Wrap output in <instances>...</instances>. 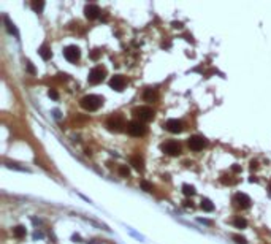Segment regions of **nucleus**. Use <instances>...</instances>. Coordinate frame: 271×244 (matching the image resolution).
<instances>
[{
  "instance_id": "f257e3e1",
  "label": "nucleus",
  "mask_w": 271,
  "mask_h": 244,
  "mask_svg": "<svg viewBox=\"0 0 271 244\" xmlns=\"http://www.w3.org/2000/svg\"><path fill=\"white\" fill-rule=\"evenodd\" d=\"M79 105L82 108H84L86 111H97L102 105H103V97H99V95H84L81 99Z\"/></svg>"
},
{
  "instance_id": "f03ea898",
  "label": "nucleus",
  "mask_w": 271,
  "mask_h": 244,
  "mask_svg": "<svg viewBox=\"0 0 271 244\" xmlns=\"http://www.w3.org/2000/svg\"><path fill=\"white\" fill-rule=\"evenodd\" d=\"M105 68L103 67H94L92 70L89 72V76H87V79L90 84H99V82H102L103 79H105Z\"/></svg>"
},
{
  "instance_id": "7ed1b4c3",
  "label": "nucleus",
  "mask_w": 271,
  "mask_h": 244,
  "mask_svg": "<svg viewBox=\"0 0 271 244\" xmlns=\"http://www.w3.org/2000/svg\"><path fill=\"white\" fill-rule=\"evenodd\" d=\"M127 132L132 136H143L146 133V125L141 121H132L127 125Z\"/></svg>"
},
{
  "instance_id": "20e7f679",
  "label": "nucleus",
  "mask_w": 271,
  "mask_h": 244,
  "mask_svg": "<svg viewBox=\"0 0 271 244\" xmlns=\"http://www.w3.org/2000/svg\"><path fill=\"white\" fill-rule=\"evenodd\" d=\"M133 114L138 117V121L148 122V121H152V117H154V111H152L149 106H138V108H135Z\"/></svg>"
},
{
  "instance_id": "39448f33",
  "label": "nucleus",
  "mask_w": 271,
  "mask_h": 244,
  "mask_svg": "<svg viewBox=\"0 0 271 244\" xmlns=\"http://www.w3.org/2000/svg\"><path fill=\"white\" fill-rule=\"evenodd\" d=\"M187 144H189V148L192 151H201L206 146V139L203 136H198V135H193L189 138V141H187Z\"/></svg>"
},
{
  "instance_id": "423d86ee",
  "label": "nucleus",
  "mask_w": 271,
  "mask_h": 244,
  "mask_svg": "<svg viewBox=\"0 0 271 244\" xmlns=\"http://www.w3.org/2000/svg\"><path fill=\"white\" fill-rule=\"evenodd\" d=\"M79 55H81L79 48H78V46H75V45L67 46L65 49H64V57H65L68 62H76V60L79 59Z\"/></svg>"
},
{
  "instance_id": "0eeeda50",
  "label": "nucleus",
  "mask_w": 271,
  "mask_h": 244,
  "mask_svg": "<svg viewBox=\"0 0 271 244\" xmlns=\"http://www.w3.org/2000/svg\"><path fill=\"white\" fill-rule=\"evenodd\" d=\"M233 201L236 203V206L241 208V209H246V208L251 206V198H249L246 193H241V192H238V193L235 195V197H233Z\"/></svg>"
},
{
  "instance_id": "6e6552de",
  "label": "nucleus",
  "mask_w": 271,
  "mask_h": 244,
  "mask_svg": "<svg viewBox=\"0 0 271 244\" xmlns=\"http://www.w3.org/2000/svg\"><path fill=\"white\" fill-rule=\"evenodd\" d=\"M165 129L170 132V133H181L182 132V122L178 119H168L165 122Z\"/></svg>"
},
{
  "instance_id": "1a4fd4ad",
  "label": "nucleus",
  "mask_w": 271,
  "mask_h": 244,
  "mask_svg": "<svg viewBox=\"0 0 271 244\" xmlns=\"http://www.w3.org/2000/svg\"><path fill=\"white\" fill-rule=\"evenodd\" d=\"M109 87L113 90L121 92V90H124V87H125V79H124L121 75H114L113 78L109 79Z\"/></svg>"
},
{
  "instance_id": "9d476101",
  "label": "nucleus",
  "mask_w": 271,
  "mask_h": 244,
  "mask_svg": "<svg viewBox=\"0 0 271 244\" xmlns=\"http://www.w3.org/2000/svg\"><path fill=\"white\" fill-rule=\"evenodd\" d=\"M162 151L165 152V154H168V155H178L181 152V148H179V144L176 141H166L162 146Z\"/></svg>"
},
{
  "instance_id": "9b49d317",
  "label": "nucleus",
  "mask_w": 271,
  "mask_h": 244,
  "mask_svg": "<svg viewBox=\"0 0 271 244\" xmlns=\"http://www.w3.org/2000/svg\"><path fill=\"white\" fill-rule=\"evenodd\" d=\"M106 127L109 130H113V132H121L122 127H125V125H124V121L121 119V117H111V119L106 122Z\"/></svg>"
},
{
  "instance_id": "f8f14e48",
  "label": "nucleus",
  "mask_w": 271,
  "mask_h": 244,
  "mask_svg": "<svg viewBox=\"0 0 271 244\" xmlns=\"http://www.w3.org/2000/svg\"><path fill=\"white\" fill-rule=\"evenodd\" d=\"M84 15L87 19H97L100 16V8L97 5L94 3H90V5H86V8H84Z\"/></svg>"
},
{
  "instance_id": "ddd939ff",
  "label": "nucleus",
  "mask_w": 271,
  "mask_h": 244,
  "mask_svg": "<svg viewBox=\"0 0 271 244\" xmlns=\"http://www.w3.org/2000/svg\"><path fill=\"white\" fill-rule=\"evenodd\" d=\"M38 54L41 55V59L43 60H49L51 59V49H49V46L48 45H41L40 48H38Z\"/></svg>"
},
{
  "instance_id": "4468645a",
  "label": "nucleus",
  "mask_w": 271,
  "mask_h": 244,
  "mask_svg": "<svg viewBox=\"0 0 271 244\" xmlns=\"http://www.w3.org/2000/svg\"><path fill=\"white\" fill-rule=\"evenodd\" d=\"M3 21H5V24H6V29H8V32H10L11 35H15V37L18 38V37H19V32H18V29L15 27V24H13L11 21L8 19V16H5Z\"/></svg>"
},
{
  "instance_id": "2eb2a0df",
  "label": "nucleus",
  "mask_w": 271,
  "mask_h": 244,
  "mask_svg": "<svg viewBox=\"0 0 271 244\" xmlns=\"http://www.w3.org/2000/svg\"><path fill=\"white\" fill-rule=\"evenodd\" d=\"M143 99H144L146 102H154V100L157 99V92H156L154 89H146L144 94H143Z\"/></svg>"
},
{
  "instance_id": "dca6fc26",
  "label": "nucleus",
  "mask_w": 271,
  "mask_h": 244,
  "mask_svg": "<svg viewBox=\"0 0 271 244\" xmlns=\"http://www.w3.org/2000/svg\"><path fill=\"white\" fill-rule=\"evenodd\" d=\"M201 209L203 211H208V212H211V211H214V205L211 203V200H208V198H203L201 200Z\"/></svg>"
},
{
  "instance_id": "f3484780",
  "label": "nucleus",
  "mask_w": 271,
  "mask_h": 244,
  "mask_svg": "<svg viewBox=\"0 0 271 244\" xmlns=\"http://www.w3.org/2000/svg\"><path fill=\"white\" fill-rule=\"evenodd\" d=\"M25 233H27V232H25V228H24L22 225H18V227H15V228H13V235H15L18 239L24 238V236H25Z\"/></svg>"
},
{
  "instance_id": "a211bd4d",
  "label": "nucleus",
  "mask_w": 271,
  "mask_h": 244,
  "mask_svg": "<svg viewBox=\"0 0 271 244\" xmlns=\"http://www.w3.org/2000/svg\"><path fill=\"white\" fill-rule=\"evenodd\" d=\"M130 163L135 166L136 170H143V159L141 157H138V155H133L130 159Z\"/></svg>"
},
{
  "instance_id": "6ab92c4d",
  "label": "nucleus",
  "mask_w": 271,
  "mask_h": 244,
  "mask_svg": "<svg viewBox=\"0 0 271 244\" xmlns=\"http://www.w3.org/2000/svg\"><path fill=\"white\" fill-rule=\"evenodd\" d=\"M182 192L186 197H192V195H195V187L190 186V184H184L182 186Z\"/></svg>"
},
{
  "instance_id": "aec40b11",
  "label": "nucleus",
  "mask_w": 271,
  "mask_h": 244,
  "mask_svg": "<svg viewBox=\"0 0 271 244\" xmlns=\"http://www.w3.org/2000/svg\"><path fill=\"white\" fill-rule=\"evenodd\" d=\"M233 225H235L236 228H246V227H247V220H246L244 217H236V219L233 220Z\"/></svg>"
},
{
  "instance_id": "412c9836",
  "label": "nucleus",
  "mask_w": 271,
  "mask_h": 244,
  "mask_svg": "<svg viewBox=\"0 0 271 244\" xmlns=\"http://www.w3.org/2000/svg\"><path fill=\"white\" fill-rule=\"evenodd\" d=\"M30 6L35 13H41V10H43V6H45V2H37V0H33Z\"/></svg>"
},
{
  "instance_id": "4be33fe9",
  "label": "nucleus",
  "mask_w": 271,
  "mask_h": 244,
  "mask_svg": "<svg viewBox=\"0 0 271 244\" xmlns=\"http://www.w3.org/2000/svg\"><path fill=\"white\" fill-rule=\"evenodd\" d=\"M233 239H235V242H236V244H247V241H246V238H244V236L233 235Z\"/></svg>"
},
{
  "instance_id": "5701e85b",
  "label": "nucleus",
  "mask_w": 271,
  "mask_h": 244,
  "mask_svg": "<svg viewBox=\"0 0 271 244\" xmlns=\"http://www.w3.org/2000/svg\"><path fill=\"white\" fill-rule=\"evenodd\" d=\"M141 187H143L146 192H151V190H152V186H151L149 182H146V181H143V182H141Z\"/></svg>"
},
{
  "instance_id": "b1692460",
  "label": "nucleus",
  "mask_w": 271,
  "mask_h": 244,
  "mask_svg": "<svg viewBox=\"0 0 271 244\" xmlns=\"http://www.w3.org/2000/svg\"><path fill=\"white\" fill-rule=\"evenodd\" d=\"M48 95H49V97H51V99H52V100H57V99H59V94H57V92H55V90H54V89H51V90H49V92H48Z\"/></svg>"
},
{
  "instance_id": "393cba45",
  "label": "nucleus",
  "mask_w": 271,
  "mask_h": 244,
  "mask_svg": "<svg viewBox=\"0 0 271 244\" xmlns=\"http://www.w3.org/2000/svg\"><path fill=\"white\" fill-rule=\"evenodd\" d=\"M119 173L122 174V176H125V178H127V176H129V168H125V166H121V168H119Z\"/></svg>"
},
{
  "instance_id": "a878e982",
  "label": "nucleus",
  "mask_w": 271,
  "mask_h": 244,
  "mask_svg": "<svg viewBox=\"0 0 271 244\" xmlns=\"http://www.w3.org/2000/svg\"><path fill=\"white\" fill-rule=\"evenodd\" d=\"M25 67H27V70H29V73L35 75V68H33V65L30 64V62H27V64H25Z\"/></svg>"
},
{
  "instance_id": "bb28decb",
  "label": "nucleus",
  "mask_w": 271,
  "mask_h": 244,
  "mask_svg": "<svg viewBox=\"0 0 271 244\" xmlns=\"http://www.w3.org/2000/svg\"><path fill=\"white\" fill-rule=\"evenodd\" d=\"M173 27H175V29H182V22H173Z\"/></svg>"
},
{
  "instance_id": "cd10ccee",
  "label": "nucleus",
  "mask_w": 271,
  "mask_h": 244,
  "mask_svg": "<svg viewBox=\"0 0 271 244\" xmlns=\"http://www.w3.org/2000/svg\"><path fill=\"white\" fill-rule=\"evenodd\" d=\"M54 117H55V119H59V117H60V113H59V111H57V109H55V111H54Z\"/></svg>"
}]
</instances>
